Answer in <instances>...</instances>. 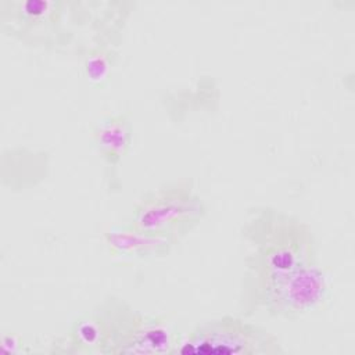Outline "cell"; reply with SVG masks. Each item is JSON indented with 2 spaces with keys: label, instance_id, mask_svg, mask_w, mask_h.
<instances>
[{
  "label": "cell",
  "instance_id": "1",
  "mask_svg": "<svg viewBox=\"0 0 355 355\" xmlns=\"http://www.w3.org/2000/svg\"><path fill=\"white\" fill-rule=\"evenodd\" d=\"M132 1L0 0V25L21 43L83 54L94 46H118Z\"/></svg>",
  "mask_w": 355,
  "mask_h": 355
},
{
  "label": "cell",
  "instance_id": "2",
  "mask_svg": "<svg viewBox=\"0 0 355 355\" xmlns=\"http://www.w3.org/2000/svg\"><path fill=\"white\" fill-rule=\"evenodd\" d=\"M241 237L248 245L239 300L244 316L257 313L262 295L272 286L318 262L316 240L309 223L270 205L248 208L241 223Z\"/></svg>",
  "mask_w": 355,
  "mask_h": 355
},
{
  "label": "cell",
  "instance_id": "3",
  "mask_svg": "<svg viewBox=\"0 0 355 355\" xmlns=\"http://www.w3.org/2000/svg\"><path fill=\"white\" fill-rule=\"evenodd\" d=\"M207 205L191 179H175L144 191L133 204L128 225L180 243L205 218Z\"/></svg>",
  "mask_w": 355,
  "mask_h": 355
},
{
  "label": "cell",
  "instance_id": "4",
  "mask_svg": "<svg viewBox=\"0 0 355 355\" xmlns=\"http://www.w3.org/2000/svg\"><path fill=\"white\" fill-rule=\"evenodd\" d=\"M141 312L116 295H108L93 309L80 315L65 337L57 338L50 352L111 354L119 351L140 319Z\"/></svg>",
  "mask_w": 355,
  "mask_h": 355
},
{
  "label": "cell",
  "instance_id": "5",
  "mask_svg": "<svg viewBox=\"0 0 355 355\" xmlns=\"http://www.w3.org/2000/svg\"><path fill=\"white\" fill-rule=\"evenodd\" d=\"M196 355H277L284 354L279 338L265 327L240 316L225 315L197 324L180 336L176 354Z\"/></svg>",
  "mask_w": 355,
  "mask_h": 355
},
{
  "label": "cell",
  "instance_id": "6",
  "mask_svg": "<svg viewBox=\"0 0 355 355\" xmlns=\"http://www.w3.org/2000/svg\"><path fill=\"white\" fill-rule=\"evenodd\" d=\"M330 295V277L319 262H313L272 286L262 295L257 312L297 320L322 311Z\"/></svg>",
  "mask_w": 355,
  "mask_h": 355
},
{
  "label": "cell",
  "instance_id": "7",
  "mask_svg": "<svg viewBox=\"0 0 355 355\" xmlns=\"http://www.w3.org/2000/svg\"><path fill=\"white\" fill-rule=\"evenodd\" d=\"M92 143L104 164V175L110 190L119 189L118 169L133 144V122L128 112L101 116L92 126Z\"/></svg>",
  "mask_w": 355,
  "mask_h": 355
},
{
  "label": "cell",
  "instance_id": "8",
  "mask_svg": "<svg viewBox=\"0 0 355 355\" xmlns=\"http://www.w3.org/2000/svg\"><path fill=\"white\" fill-rule=\"evenodd\" d=\"M103 240L114 258L121 261H153L171 254L176 243L168 237L144 233L128 223L103 232Z\"/></svg>",
  "mask_w": 355,
  "mask_h": 355
},
{
  "label": "cell",
  "instance_id": "9",
  "mask_svg": "<svg viewBox=\"0 0 355 355\" xmlns=\"http://www.w3.org/2000/svg\"><path fill=\"white\" fill-rule=\"evenodd\" d=\"M180 336L169 315H144L125 343L121 355L176 354Z\"/></svg>",
  "mask_w": 355,
  "mask_h": 355
},
{
  "label": "cell",
  "instance_id": "10",
  "mask_svg": "<svg viewBox=\"0 0 355 355\" xmlns=\"http://www.w3.org/2000/svg\"><path fill=\"white\" fill-rule=\"evenodd\" d=\"M116 57L118 53L115 51V47L94 46L87 49L82 54L83 75L86 80L94 86L105 85L112 73Z\"/></svg>",
  "mask_w": 355,
  "mask_h": 355
},
{
  "label": "cell",
  "instance_id": "11",
  "mask_svg": "<svg viewBox=\"0 0 355 355\" xmlns=\"http://www.w3.org/2000/svg\"><path fill=\"white\" fill-rule=\"evenodd\" d=\"M19 338L14 334H7L1 338V348L4 352L7 354H15V352H19L22 344H19Z\"/></svg>",
  "mask_w": 355,
  "mask_h": 355
}]
</instances>
